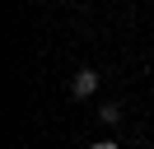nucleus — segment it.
<instances>
[{
  "label": "nucleus",
  "mask_w": 154,
  "mask_h": 149,
  "mask_svg": "<svg viewBox=\"0 0 154 149\" xmlns=\"http://www.w3.org/2000/svg\"><path fill=\"white\" fill-rule=\"evenodd\" d=\"M98 121H103V126H117V121H122V107H117V102H103V112H98Z\"/></svg>",
  "instance_id": "f03ea898"
},
{
  "label": "nucleus",
  "mask_w": 154,
  "mask_h": 149,
  "mask_svg": "<svg viewBox=\"0 0 154 149\" xmlns=\"http://www.w3.org/2000/svg\"><path fill=\"white\" fill-rule=\"evenodd\" d=\"M98 93V70H75V79H70V98H94Z\"/></svg>",
  "instance_id": "f257e3e1"
},
{
  "label": "nucleus",
  "mask_w": 154,
  "mask_h": 149,
  "mask_svg": "<svg viewBox=\"0 0 154 149\" xmlns=\"http://www.w3.org/2000/svg\"><path fill=\"white\" fill-rule=\"evenodd\" d=\"M89 149H117V144H112V140H94Z\"/></svg>",
  "instance_id": "7ed1b4c3"
}]
</instances>
